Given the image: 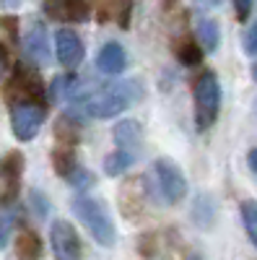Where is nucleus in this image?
Instances as JSON below:
<instances>
[{
	"label": "nucleus",
	"mask_w": 257,
	"mask_h": 260,
	"mask_svg": "<svg viewBox=\"0 0 257 260\" xmlns=\"http://www.w3.org/2000/svg\"><path fill=\"white\" fill-rule=\"evenodd\" d=\"M140 83L138 81H117V83H94L91 94L83 102H78L76 107H70L68 115L73 112H83L89 117H99V120H109L122 115L133 102L140 99Z\"/></svg>",
	"instance_id": "nucleus-1"
},
{
	"label": "nucleus",
	"mask_w": 257,
	"mask_h": 260,
	"mask_svg": "<svg viewBox=\"0 0 257 260\" xmlns=\"http://www.w3.org/2000/svg\"><path fill=\"white\" fill-rule=\"evenodd\" d=\"M70 208L76 213V219L86 226V232H89L101 247L115 245V224H112L109 213H106L101 201L91 198V195H78V198H73Z\"/></svg>",
	"instance_id": "nucleus-2"
},
{
	"label": "nucleus",
	"mask_w": 257,
	"mask_h": 260,
	"mask_svg": "<svg viewBox=\"0 0 257 260\" xmlns=\"http://www.w3.org/2000/svg\"><path fill=\"white\" fill-rule=\"evenodd\" d=\"M148 185H151V195L166 206L179 203L187 195V180L182 175V169L169 161V159H156L151 164V175H148Z\"/></svg>",
	"instance_id": "nucleus-3"
},
{
	"label": "nucleus",
	"mask_w": 257,
	"mask_h": 260,
	"mask_svg": "<svg viewBox=\"0 0 257 260\" xmlns=\"http://www.w3.org/2000/svg\"><path fill=\"white\" fill-rule=\"evenodd\" d=\"M192 96H195V125H198V130L213 127V122L218 120V110H221V86H218L216 73L203 71L195 78Z\"/></svg>",
	"instance_id": "nucleus-4"
},
{
	"label": "nucleus",
	"mask_w": 257,
	"mask_h": 260,
	"mask_svg": "<svg viewBox=\"0 0 257 260\" xmlns=\"http://www.w3.org/2000/svg\"><path fill=\"white\" fill-rule=\"evenodd\" d=\"M47 110L45 104L39 102H24V104H13L11 107V127H13V136L18 141H31L39 127L45 125Z\"/></svg>",
	"instance_id": "nucleus-5"
},
{
	"label": "nucleus",
	"mask_w": 257,
	"mask_h": 260,
	"mask_svg": "<svg viewBox=\"0 0 257 260\" xmlns=\"http://www.w3.org/2000/svg\"><path fill=\"white\" fill-rule=\"evenodd\" d=\"M42 94H45V89H42V81L36 73L26 71L24 65H18V68L13 71L8 86H6V99L13 104H24V102H39V104H45L42 102Z\"/></svg>",
	"instance_id": "nucleus-6"
},
{
	"label": "nucleus",
	"mask_w": 257,
	"mask_h": 260,
	"mask_svg": "<svg viewBox=\"0 0 257 260\" xmlns=\"http://www.w3.org/2000/svg\"><path fill=\"white\" fill-rule=\"evenodd\" d=\"M50 247L57 260H81V240L70 221L55 219L50 226Z\"/></svg>",
	"instance_id": "nucleus-7"
},
{
	"label": "nucleus",
	"mask_w": 257,
	"mask_h": 260,
	"mask_svg": "<svg viewBox=\"0 0 257 260\" xmlns=\"http://www.w3.org/2000/svg\"><path fill=\"white\" fill-rule=\"evenodd\" d=\"M21 175H24V156L18 151H13V154H8L0 161V206L16 201Z\"/></svg>",
	"instance_id": "nucleus-8"
},
{
	"label": "nucleus",
	"mask_w": 257,
	"mask_h": 260,
	"mask_svg": "<svg viewBox=\"0 0 257 260\" xmlns=\"http://www.w3.org/2000/svg\"><path fill=\"white\" fill-rule=\"evenodd\" d=\"M45 11L55 21L81 24L89 18V0H45Z\"/></svg>",
	"instance_id": "nucleus-9"
},
{
	"label": "nucleus",
	"mask_w": 257,
	"mask_h": 260,
	"mask_svg": "<svg viewBox=\"0 0 257 260\" xmlns=\"http://www.w3.org/2000/svg\"><path fill=\"white\" fill-rule=\"evenodd\" d=\"M55 47H57V62L62 68H78L81 60H83V39L76 34V31H57L55 37Z\"/></svg>",
	"instance_id": "nucleus-10"
},
{
	"label": "nucleus",
	"mask_w": 257,
	"mask_h": 260,
	"mask_svg": "<svg viewBox=\"0 0 257 260\" xmlns=\"http://www.w3.org/2000/svg\"><path fill=\"white\" fill-rule=\"evenodd\" d=\"M24 52L31 62L36 65H47L50 62V42H47V29L34 21L24 34Z\"/></svg>",
	"instance_id": "nucleus-11"
},
{
	"label": "nucleus",
	"mask_w": 257,
	"mask_h": 260,
	"mask_svg": "<svg viewBox=\"0 0 257 260\" xmlns=\"http://www.w3.org/2000/svg\"><path fill=\"white\" fill-rule=\"evenodd\" d=\"M125 65H127V55H125L122 45H117V42H106L96 55V68L104 76H120L125 71Z\"/></svg>",
	"instance_id": "nucleus-12"
},
{
	"label": "nucleus",
	"mask_w": 257,
	"mask_h": 260,
	"mask_svg": "<svg viewBox=\"0 0 257 260\" xmlns=\"http://www.w3.org/2000/svg\"><path fill=\"white\" fill-rule=\"evenodd\" d=\"M115 136V143L120 151H127V154L135 156V151L143 146V127L135 122V120H120L112 130Z\"/></svg>",
	"instance_id": "nucleus-13"
},
{
	"label": "nucleus",
	"mask_w": 257,
	"mask_h": 260,
	"mask_svg": "<svg viewBox=\"0 0 257 260\" xmlns=\"http://www.w3.org/2000/svg\"><path fill=\"white\" fill-rule=\"evenodd\" d=\"M195 34H198V42L205 52H216L218 50V42H221V31H218V24L213 18H205L200 16L198 24H195Z\"/></svg>",
	"instance_id": "nucleus-14"
},
{
	"label": "nucleus",
	"mask_w": 257,
	"mask_h": 260,
	"mask_svg": "<svg viewBox=\"0 0 257 260\" xmlns=\"http://www.w3.org/2000/svg\"><path fill=\"white\" fill-rule=\"evenodd\" d=\"M16 255L21 260H39L42 257V240L31 229H24L16 237Z\"/></svg>",
	"instance_id": "nucleus-15"
},
{
	"label": "nucleus",
	"mask_w": 257,
	"mask_h": 260,
	"mask_svg": "<svg viewBox=\"0 0 257 260\" xmlns=\"http://www.w3.org/2000/svg\"><path fill=\"white\" fill-rule=\"evenodd\" d=\"M133 161H135L133 154H127V151H120V148H117L115 154H109V156L104 159V172H106L109 177H117V175H122V172L130 167Z\"/></svg>",
	"instance_id": "nucleus-16"
},
{
	"label": "nucleus",
	"mask_w": 257,
	"mask_h": 260,
	"mask_svg": "<svg viewBox=\"0 0 257 260\" xmlns=\"http://www.w3.org/2000/svg\"><path fill=\"white\" fill-rule=\"evenodd\" d=\"M52 164H55V169L60 172V175L68 180V177L73 175V169L78 167V164H76V156H73V148H70V146H62V148L52 151Z\"/></svg>",
	"instance_id": "nucleus-17"
},
{
	"label": "nucleus",
	"mask_w": 257,
	"mask_h": 260,
	"mask_svg": "<svg viewBox=\"0 0 257 260\" xmlns=\"http://www.w3.org/2000/svg\"><path fill=\"white\" fill-rule=\"evenodd\" d=\"M177 57H179V62H185V65H198V62L203 60L200 45H198V42H182V45L177 47Z\"/></svg>",
	"instance_id": "nucleus-18"
},
{
	"label": "nucleus",
	"mask_w": 257,
	"mask_h": 260,
	"mask_svg": "<svg viewBox=\"0 0 257 260\" xmlns=\"http://www.w3.org/2000/svg\"><path fill=\"white\" fill-rule=\"evenodd\" d=\"M239 213H242V221L247 224V229H257V203L254 201H244L239 206Z\"/></svg>",
	"instance_id": "nucleus-19"
},
{
	"label": "nucleus",
	"mask_w": 257,
	"mask_h": 260,
	"mask_svg": "<svg viewBox=\"0 0 257 260\" xmlns=\"http://www.w3.org/2000/svg\"><path fill=\"white\" fill-rule=\"evenodd\" d=\"M244 52L247 55H252V57H257V21L247 29V34H244Z\"/></svg>",
	"instance_id": "nucleus-20"
},
{
	"label": "nucleus",
	"mask_w": 257,
	"mask_h": 260,
	"mask_svg": "<svg viewBox=\"0 0 257 260\" xmlns=\"http://www.w3.org/2000/svg\"><path fill=\"white\" fill-rule=\"evenodd\" d=\"M73 185H78V187H89L91 182H94V177H91V172H86V169H81V167H76L73 169V175L68 177Z\"/></svg>",
	"instance_id": "nucleus-21"
},
{
	"label": "nucleus",
	"mask_w": 257,
	"mask_h": 260,
	"mask_svg": "<svg viewBox=\"0 0 257 260\" xmlns=\"http://www.w3.org/2000/svg\"><path fill=\"white\" fill-rule=\"evenodd\" d=\"M11 232H13V219H11V216H0V250L8 245Z\"/></svg>",
	"instance_id": "nucleus-22"
},
{
	"label": "nucleus",
	"mask_w": 257,
	"mask_h": 260,
	"mask_svg": "<svg viewBox=\"0 0 257 260\" xmlns=\"http://www.w3.org/2000/svg\"><path fill=\"white\" fill-rule=\"evenodd\" d=\"M254 8V0H234V11H237V18L239 21H247L249 13Z\"/></svg>",
	"instance_id": "nucleus-23"
},
{
	"label": "nucleus",
	"mask_w": 257,
	"mask_h": 260,
	"mask_svg": "<svg viewBox=\"0 0 257 260\" xmlns=\"http://www.w3.org/2000/svg\"><path fill=\"white\" fill-rule=\"evenodd\" d=\"M195 6H200V8H218L221 0H195Z\"/></svg>",
	"instance_id": "nucleus-24"
},
{
	"label": "nucleus",
	"mask_w": 257,
	"mask_h": 260,
	"mask_svg": "<svg viewBox=\"0 0 257 260\" xmlns=\"http://www.w3.org/2000/svg\"><path fill=\"white\" fill-rule=\"evenodd\" d=\"M247 161H249V169H252L254 175H257V148H252V151H249V156H247Z\"/></svg>",
	"instance_id": "nucleus-25"
},
{
	"label": "nucleus",
	"mask_w": 257,
	"mask_h": 260,
	"mask_svg": "<svg viewBox=\"0 0 257 260\" xmlns=\"http://www.w3.org/2000/svg\"><path fill=\"white\" fill-rule=\"evenodd\" d=\"M249 232V240H252V245L257 247V229H247Z\"/></svg>",
	"instance_id": "nucleus-26"
},
{
	"label": "nucleus",
	"mask_w": 257,
	"mask_h": 260,
	"mask_svg": "<svg viewBox=\"0 0 257 260\" xmlns=\"http://www.w3.org/2000/svg\"><path fill=\"white\" fill-rule=\"evenodd\" d=\"M0 65H6V47L0 45Z\"/></svg>",
	"instance_id": "nucleus-27"
},
{
	"label": "nucleus",
	"mask_w": 257,
	"mask_h": 260,
	"mask_svg": "<svg viewBox=\"0 0 257 260\" xmlns=\"http://www.w3.org/2000/svg\"><path fill=\"white\" fill-rule=\"evenodd\" d=\"M254 81H257V65H254Z\"/></svg>",
	"instance_id": "nucleus-28"
},
{
	"label": "nucleus",
	"mask_w": 257,
	"mask_h": 260,
	"mask_svg": "<svg viewBox=\"0 0 257 260\" xmlns=\"http://www.w3.org/2000/svg\"><path fill=\"white\" fill-rule=\"evenodd\" d=\"M0 73H3V65H0Z\"/></svg>",
	"instance_id": "nucleus-29"
}]
</instances>
